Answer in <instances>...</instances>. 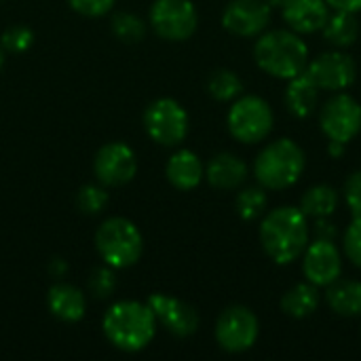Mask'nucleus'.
Here are the masks:
<instances>
[{"label": "nucleus", "mask_w": 361, "mask_h": 361, "mask_svg": "<svg viewBox=\"0 0 361 361\" xmlns=\"http://www.w3.org/2000/svg\"><path fill=\"white\" fill-rule=\"evenodd\" d=\"M260 243L275 264H292L309 245L311 226L300 207L283 205L267 212L260 222Z\"/></svg>", "instance_id": "f257e3e1"}, {"label": "nucleus", "mask_w": 361, "mask_h": 361, "mask_svg": "<svg viewBox=\"0 0 361 361\" xmlns=\"http://www.w3.org/2000/svg\"><path fill=\"white\" fill-rule=\"evenodd\" d=\"M102 328L116 349L137 353L152 343L157 334V317L148 302L121 300L106 311Z\"/></svg>", "instance_id": "f03ea898"}, {"label": "nucleus", "mask_w": 361, "mask_h": 361, "mask_svg": "<svg viewBox=\"0 0 361 361\" xmlns=\"http://www.w3.org/2000/svg\"><path fill=\"white\" fill-rule=\"evenodd\" d=\"M254 59L273 78L290 80L307 70L309 47L294 30L262 32L254 44Z\"/></svg>", "instance_id": "7ed1b4c3"}, {"label": "nucleus", "mask_w": 361, "mask_h": 361, "mask_svg": "<svg viewBox=\"0 0 361 361\" xmlns=\"http://www.w3.org/2000/svg\"><path fill=\"white\" fill-rule=\"evenodd\" d=\"M307 167L305 150L290 137L269 142L254 161V176L264 190H286L294 186Z\"/></svg>", "instance_id": "20e7f679"}, {"label": "nucleus", "mask_w": 361, "mask_h": 361, "mask_svg": "<svg viewBox=\"0 0 361 361\" xmlns=\"http://www.w3.org/2000/svg\"><path fill=\"white\" fill-rule=\"evenodd\" d=\"M95 247L108 267L129 269L142 258L144 239L131 220L108 218L95 233Z\"/></svg>", "instance_id": "39448f33"}, {"label": "nucleus", "mask_w": 361, "mask_h": 361, "mask_svg": "<svg viewBox=\"0 0 361 361\" xmlns=\"http://www.w3.org/2000/svg\"><path fill=\"white\" fill-rule=\"evenodd\" d=\"M226 125L241 144H258L269 137L275 125L273 108L260 95H239L228 110Z\"/></svg>", "instance_id": "423d86ee"}, {"label": "nucleus", "mask_w": 361, "mask_h": 361, "mask_svg": "<svg viewBox=\"0 0 361 361\" xmlns=\"http://www.w3.org/2000/svg\"><path fill=\"white\" fill-rule=\"evenodd\" d=\"M260 336V322L256 313L243 305H235L222 311L216 322V343L226 353L250 351Z\"/></svg>", "instance_id": "0eeeda50"}, {"label": "nucleus", "mask_w": 361, "mask_h": 361, "mask_svg": "<svg viewBox=\"0 0 361 361\" xmlns=\"http://www.w3.org/2000/svg\"><path fill=\"white\" fill-rule=\"evenodd\" d=\"M144 129L152 142L161 146H178L188 133V114L180 102L161 97L146 108Z\"/></svg>", "instance_id": "6e6552de"}, {"label": "nucleus", "mask_w": 361, "mask_h": 361, "mask_svg": "<svg viewBox=\"0 0 361 361\" xmlns=\"http://www.w3.org/2000/svg\"><path fill=\"white\" fill-rule=\"evenodd\" d=\"M319 127L330 142L349 144L361 131V104L349 93H334L319 110Z\"/></svg>", "instance_id": "1a4fd4ad"}, {"label": "nucleus", "mask_w": 361, "mask_h": 361, "mask_svg": "<svg viewBox=\"0 0 361 361\" xmlns=\"http://www.w3.org/2000/svg\"><path fill=\"white\" fill-rule=\"evenodd\" d=\"M150 23L163 40L182 42L197 32L199 15L190 0H154L150 8Z\"/></svg>", "instance_id": "9d476101"}, {"label": "nucleus", "mask_w": 361, "mask_h": 361, "mask_svg": "<svg viewBox=\"0 0 361 361\" xmlns=\"http://www.w3.org/2000/svg\"><path fill=\"white\" fill-rule=\"evenodd\" d=\"M305 72L319 87V91L338 93V91L349 89L355 82L357 63L349 53H345L343 49H336V51L322 53L315 59H309Z\"/></svg>", "instance_id": "9b49d317"}, {"label": "nucleus", "mask_w": 361, "mask_h": 361, "mask_svg": "<svg viewBox=\"0 0 361 361\" xmlns=\"http://www.w3.org/2000/svg\"><path fill=\"white\" fill-rule=\"evenodd\" d=\"M93 171L102 186H125L137 173L135 152L123 142H110L97 150Z\"/></svg>", "instance_id": "f8f14e48"}, {"label": "nucleus", "mask_w": 361, "mask_h": 361, "mask_svg": "<svg viewBox=\"0 0 361 361\" xmlns=\"http://www.w3.org/2000/svg\"><path fill=\"white\" fill-rule=\"evenodd\" d=\"M302 273L317 288H328L343 275V254L332 239H315L302 252Z\"/></svg>", "instance_id": "ddd939ff"}, {"label": "nucleus", "mask_w": 361, "mask_h": 361, "mask_svg": "<svg viewBox=\"0 0 361 361\" xmlns=\"http://www.w3.org/2000/svg\"><path fill=\"white\" fill-rule=\"evenodd\" d=\"M273 17V8L267 0H231L222 11V25L235 36L252 38L260 36Z\"/></svg>", "instance_id": "4468645a"}, {"label": "nucleus", "mask_w": 361, "mask_h": 361, "mask_svg": "<svg viewBox=\"0 0 361 361\" xmlns=\"http://www.w3.org/2000/svg\"><path fill=\"white\" fill-rule=\"evenodd\" d=\"M146 302L152 309L157 324H161L173 336L186 338L197 332L199 313L188 302H184L176 296H169V294H161V292L152 294Z\"/></svg>", "instance_id": "2eb2a0df"}, {"label": "nucleus", "mask_w": 361, "mask_h": 361, "mask_svg": "<svg viewBox=\"0 0 361 361\" xmlns=\"http://www.w3.org/2000/svg\"><path fill=\"white\" fill-rule=\"evenodd\" d=\"M330 6L326 0H290L283 8V21L288 23L290 30L296 34H313L322 32L330 17Z\"/></svg>", "instance_id": "dca6fc26"}, {"label": "nucleus", "mask_w": 361, "mask_h": 361, "mask_svg": "<svg viewBox=\"0 0 361 361\" xmlns=\"http://www.w3.org/2000/svg\"><path fill=\"white\" fill-rule=\"evenodd\" d=\"M205 178L218 190H235L247 180V165L233 152H220L207 163Z\"/></svg>", "instance_id": "f3484780"}, {"label": "nucleus", "mask_w": 361, "mask_h": 361, "mask_svg": "<svg viewBox=\"0 0 361 361\" xmlns=\"http://www.w3.org/2000/svg\"><path fill=\"white\" fill-rule=\"evenodd\" d=\"M47 307H49L51 315H55L59 322L76 324L85 317L87 300L78 288H74L70 283H55V286H51V290L47 294Z\"/></svg>", "instance_id": "a211bd4d"}, {"label": "nucleus", "mask_w": 361, "mask_h": 361, "mask_svg": "<svg viewBox=\"0 0 361 361\" xmlns=\"http://www.w3.org/2000/svg\"><path fill=\"white\" fill-rule=\"evenodd\" d=\"M165 176L173 188L192 190L201 184V180L205 176V167L192 150H178L176 154L169 157Z\"/></svg>", "instance_id": "6ab92c4d"}, {"label": "nucleus", "mask_w": 361, "mask_h": 361, "mask_svg": "<svg viewBox=\"0 0 361 361\" xmlns=\"http://www.w3.org/2000/svg\"><path fill=\"white\" fill-rule=\"evenodd\" d=\"M319 87L307 76V72L288 80L286 89V108L296 118H309L317 110Z\"/></svg>", "instance_id": "aec40b11"}, {"label": "nucleus", "mask_w": 361, "mask_h": 361, "mask_svg": "<svg viewBox=\"0 0 361 361\" xmlns=\"http://www.w3.org/2000/svg\"><path fill=\"white\" fill-rule=\"evenodd\" d=\"M326 302L341 317H360L361 281H355V279H336L326 290Z\"/></svg>", "instance_id": "412c9836"}, {"label": "nucleus", "mask_w": 361, "mask_h": 361, "mask_svg": "<svg viewBox=\"0 0 361 361\" xmlns=\"http://www.w3.org/2000/svg\"><path fill=\"white\" fill-rule=\"evenodd\" d=\"M317 307H319V290L311 281L296 283L279 300V309L283 311V315L292 319H305L313 315Z\"/></svg>", "instance_id": "4be33fe9"}, {"label": "nucleus", "mask_w": 361, "mask_h": 361, "mask_svg": "<svg viewBox=\"0 0 361 361\" xmlns=\"http://www.w3.org/2000/svg\"><path fill=\"white\" fill-rule=\"evenodd\" d=\"M322 34H324V40L330 42L336 49L351 47L357 40V36H360L357 13H345V11L330 13L326 25L322 27Z\"/></svg>", "instance_id": "5701e85b"}, {"label": "nucleus", "mask_w": 361, "mask_h": 361, "mask_svg": "<svg viewBox=\"0 0 361 361\" xmlns=\"http://www.w3.org/2000/svg\"><path fill=\"white\" fill-rule=\"evenodd\" d=\"M300 209L307 218H330L338 209V190L328 184H317L311 186L302 199H300Z\"/></svg>", "instance_id": "b1692460"}, {"label": "nucleus", "mask_w": 361, "mask_h": 361, "mask_svg": "<svg viewBox=\"0 0 361 361\" xmlns=\"http://www.w3.org/2000/svg\"><path fill=\"white\" fill-rule=\"evenodd\" d=\"M207 91L218 102H233L243 93V80L233 70H216L207 80Z\"/></svg>", "instance_id": "393cba45"}, {"label": "nucleus", "mask_w": 361, "mask_h": 361, "mask_svg": "<svg viewBox=\"0 0 361 361\" xmlns=\"http://www.w3.org/2000/svg\"><path fill=\"white\" fill-rule=\"evenodd\" d=\"M235 207H237V214L241 220H256L264 214L267 209V195H264V188L262 186H250V188H243L239 190L237 195V201H235Z\"/></svg>", "instance_id": "a878e982"}, {"label": "nucleus", "mask_w": 361, "mask_h": 361, "mask_svg": "<svg viewBox=\"0 0 361 361\" xmlns=\"http://www.w3.org/2000/svg\"><path fill=\"white\" fill-rule=\"evenodd\" d=\"M112 34L127 42V44H133V42H140L144 36H146V23L131 15V13H118L112 17Z\"/></svg>", "instance_id": "bb28decb"}, {"label": "nucleus", "mask_w": 361, "mask_h": 361, "mask_svg": "<svg viewBox=\"0 0 361 361\" xmlns=\"http://www.w3.org/2000/svg\"><path fill=\"white\" fill-rule=\"evenodd\" d=\"M34 42V32L27 27V25H21V23H15L11 27H6L2 32V38H0V44L4 51L8 53H23L32 47Z\"/></svg>", "instance_id": "cd10ccee"}, {"label": "nucleus", "mask_w": 361, "mask_h": 361, "mask_svg": "<svg viewBox=\"0 0 361 361\" xmlns=\"http://www.w3.org/2000/svg\"><path fill=\"white\" fill-rule=\"evenodd\" d=\"M76 205L82 214H99L108 205V192L97 184H87L76 195Z\"/></svg>", "instance_id": "c85d7f7f"}, {"label": "nucleus", "mask_w": 361, "mask_h": 361, "mask_svg": "<svg viewBox=\"0 0 361 361\" xmlns=\"http://www.w3.org/2000/svg\"><path fill=\"white\" fill-rule=\"evenodd\" d=\"M116 288V279H114V269L112 267H97L93 273H91V279H89V290L95 298H108L112 296Z\"/></svg>", "instance_id": "c756f323"}, {"label": "nucleus", "mask_w": 361, "mask_h": 361, "mask_svg": "<svg viewBox=\"0 0 361 361\" xmlns=\"http://www.w3.org/2000/svg\"><path fill=\"white\" fill-rule=\"evenodd\" d=\"M343 250L351 264L361 269V218H353L343 237Z\"/></svg>", "instance_id": "7c9ffc66"}, {"label": "nucleus", "mask_w": 361, "mask_h": 361, "mask_svg": "<svg viewBox=\"0 0 361 361\" xmlns=\"http://www.w3.org/2000/svg\"><path fill=\"white\" fill-rule=\"evenodd\" d=\"M343 195H345V201H347V207H349L351 216L353 218H361V169L360 171H353L347 178Z\"/></svg>", "instance_id": "2f4dec72"}, {"label": "nucleus", "mask_w": 361, "mask_h": 361, "mask_svg": "<svg viewBox=\"0 0 361 361\" xmlns=\"http://www.w3.org/2000/svg\"><path fill=\"white\" fill-rule=\"evenodd\" d=\"M116 0H68V4L85 17H102L112 11Z\"/></svg>", "instance_id": "473e14b6"}, {"label": "nucleus", "mask_w": 361, "mask_h": 361, "mask_svg": "<svg viewBox=\"0 0 361 361\" xmlns=\"http://www.w3.org/2000/svg\"><path fill=\"white\" fill-rule=\"evenodd\" d=\"M332 11H345V13H360L361 0H326Z\"/></svg>", "instance_id": "72a5a7b5"}, {"label": "nucleus", "mask_w": 361, "mask_h": 361, "mask_svg": "<svg viewBox=\"0 0 361 361\" xmlns=\"http://www.w3.org/2000/svg\"><path fill=\"white\" fill-rule=\"evenodd\" d=\"M315 231H317V239H332L334 241V237H336V226L330 222V218H317Z\"/></svg>", "instance_id": "f704fd0d"}, {"label": "nucleus", "mask_w": 361, "mask_h": 361, "mask_svg": "<svg viewBox=\"0 0 361 361\" xmlns=\"http://www.w3.org/2000/svg\"><path fill=\"white\" fill-rule=\"evenodd\" d=\"M345 146H347V144H341V142H330V144H328V152H330V157H334V159L343 157V152H345Z\"/></svg>", "instance_id": "c9c22d12"}, {"label": "nucleus", "mask_w": 361, "mask_h": 361, "mask_svg": "<svg viewBox=\"0 0 361 361\" xmlns=\"http://www.w3.org/2000/svg\"><path fill=\"white\" fill-rule=\"evenodd\" d=\"M51 271H53V273H55V275L59 277V275H61V273L66 271V264H63V262H61V260L57 258V260H53V262H51Z\"/></svg>", "instance_id": "e433bc0d"}, {"label": "nucleus", "mask_w": 361, "mask_h": 361, "mask_svg": "<svg viewBox=\"0 0 361 361\" xmlns=\"http://www.w3.org/2000/svg\"><path fill=\"white\" fill-rule=\"evenodd\" d=\"M267 2H269V6H271L273 11H275V8H279V11H281L290 0H267Z\"/></svg>", "instance_id": "4c0bfd02"}, {"label": "nucleus", "mask_w": 361, "mask_h": 361, "mask_svg": "<svg viewBox=\"0 0 361 361\" xmlns=\"http://www.w3.org/2000/svg\"><path fill=\"white\" fill-rule=\"evenodd\" d=\"M2 63H4V55H2V51H0V68H2Z\"/></svg>", "instance_id": "58836bf2"}]
</instances>
